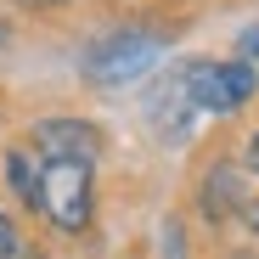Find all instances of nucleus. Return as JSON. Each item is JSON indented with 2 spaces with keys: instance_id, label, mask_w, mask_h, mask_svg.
<instances>
[{
  "instance_id": "obj_1",
  "label": "nucleus",
  "mask_w": 259,
  "mask_h": 259,
  "mask_svg": "<svg viewBox=\"0 0 259 259\" xmlns=\"http://www.w3.org/2000/svg\"><path fill=\"white\" fill-rule=\"evenodd\" d=\"M158 57H163V39H158V34H147V28H118V34L96 39V46L84 51V79L102 84V91H113V84L141 79Z\"/></svg>"
},
{
  "instance_id": "obj_2",
  "label": "nucleus",
  "mask_w": 259,
  "mask_h": 259,
  "mask_svg": "<svg viewBox=\"0 0 259 259\" xmlns=\"http://www.w3.org/2000/svg\"><path fill=\"white\" fill-rule=\"evenodd\" d=\"M186 91L197 102V113H237L253 102L259 73L237 57V62H186Z\"/></svg>"
},
{
  "instance_id": "obj_3",
  "label": "nucleus",
  "mask_w": 259,
  "mask_h": 259,
  "mask_svg": "<svg viewBox=\"0 0 259 259\" xmlns=\"http://www.w3.org/2000/svg\"><path fill=\"white\" fill-rule=\"evenodd\" d=\"M39 208L51 214V226L84 231L91 226V208H96L91 163H46V175H39Z\"/></svg>"
},
{
  "instance_id": "obj_4",
  "label": "nucleus",
  "mask_w": 259,
  "mask_h": 259,
  "mask_svg": "<svg viewBox=\"0 0 259 259\" xmlns=\"http://www.w3.org/2000/svg\"><path fill=\"white\" fill-rule=\"evenodd\" d=\"M34 152L46 163H96L102 158V130L91 118H39L34 124Z\"/></svg>"
},
{
  "instance_id": "obj_5",
  "label": "nucleus",
  "mask_w": 259,
  "mask_h": 259,
  "mask_svg": "<svg viewBox=\"0 0 259 259\" xmlns=\"http://www.w3.org/2000/svg\"><path fill=\"white\" fill-rule=\"evenodd\" d=\"M147 118H152V130L169 141V147H181L186 136H192V118H197V102H192V91H186V62L181 68H169L152 91H147Z\"/></svg>"
},
{
  "instance_id": "obj_6",
  "label": "nucleus",
  "mask_w": 259,
  "mask_h": 259,
  "mask_svg": "<svg viewBox=\"0 0 259 259\" xmlns=\"http://www.w3.org/2000/svg\"><path fill=\"white\" fill-rule=\"evenodd\" d=\"M248 208V186H242V169L237 163H214L208 169V181H203V214L214 226H226L231 214Z\"/></svg>"
},
{
  "instance_id": "obj_7",
  "label": "nucleus",
  "mask_w": 259,
  "mask_h": 259,
  "mask_svg": "<svg viewBox=\"0 0 259 259\" xmlns=\"http://www.w3.org/2000/svg\"><path fill=\"white\" fill-rule=\"evenodd\" d=\"M39 175H46V169H34L28 152H6V181H12V192H17L28 208H39Z\"/></svg>"
},
{
  "instance_id": "obj_8",
  "label": "nucleus",
  "mask_w": 259,
  "mask_h": 259,
  "mask_svg": "<svg viewBox=\"0 0 259 259\" xmlns=\"http://www.w3.org/2000/svg\"><path fill=\"white\" fill-rule=\"evenodd\" d=\"M12 253H17V226L0 214V259H12Z\"/></svg>"
},
{
  "instance_id": "obj_9",
  "label": "nucleus",
  "mask_w": 259,
  "mask_h": 259,
  "mask_svg": "<svg viewBox=\"0 0 259 259\" xmlns=\"http://www.w3.org/2000/svg\"><path fill=\"white\" fill-rule=\"evenodd\" d=\"M242 57H259V23H253V28L242 34Z\"/></svg>"
},
{
  "instance_id": "obj_10",
  "label": "nucleus",
  "mask_w": 259,
  "mask_h": 259,
  "mask_svg": "<svg viewBox=\"0 0 259 259\" xmlns=\"http://www.w3.org/2000/svg\"><path fill=\"white\" fill-rule=\"evenodd\" d=\"M242 226H248V231H259V197H248V208H242Z\"/></svg>"
},
{
  "instance_id": "obj_11",
  "label": "nucleus",
  "mask_w": 259,
  "mask_h": 259,
  "mask_svg": "<svg viewBox=\"0 0 259 259\" xmlns=\"http://www.w3.org/2000/svg\"><path fill=\"white\" fill-rule=\"evenodd\" d=\"M248 169L259 175V130H253V141H248Z\"/></svg>"
},
{
  "instance_id": "obj_12",
  "label": "nucleus",
  "mask_w": 259,
  "mask_h": 259,
  "mask_svg": "<svg viewBox=\"0 0 259 259\" xmlns=\"http://www.w3.org/2000/svg\"><path fill=\"white\" fill-rule=\"evenodd\" d=\"M17 6H28V12H39V6H62V0H17Z\"/></svg>"
}]
</instances>
